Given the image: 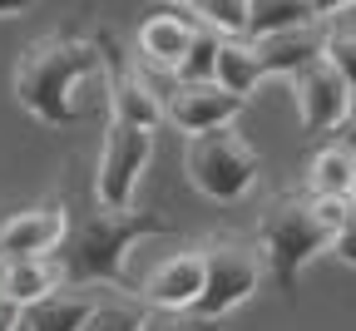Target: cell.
Segmentation results:
<instances>
[{
	"label": "cell",
	"instance_id": "1",
	"mask_svg": "<svg viewBox=\"0 0 356 331\" xmlns=\"http://www.w3.org/2000/svg\"><path fill=\"white\" fill-rule=\"evenodd\" d=\"M15 104L50 124L70 129L84 114H95L109 104V55L104 40H84V35H44L25 45L15 60Z\"/></svg>",
	"mask_w": 356,
	"mask_h": 331
},
{
	"label": "cell",
	"instance_id": "2",
	"mask_svg": "<svg viewBox=\"0 0 356 331\" xmlns=\"http://www.w3.org/2000/svg\"><path fill=\"white\" fill-rule=\"evenodd\" d=\"M173 232L163 213H139V208H95L70 223L65 243L55 252L70 287H124V262L134 243Z\"/></svg>",
	"mask_w": 356,
	"mask_h": 331
},
{
	"label": "cell",
	"instance_id": "3",
	"mask_svg": "<svg viewBox=\"0 0 356 331\" xmlns=\"http://www.w3.org/2000/svg\"><path fill=\"white\" fill-rule=\"evenodd\" d=\"M332 238H337V227L317 213V203L307 193L267 203V213L257 218V252H262V267L273 272V282L282 287L287 302H297L307 262L317 252H332Z\"/></svg>",
	"mask_w": 356,
	"mask_h": 331
},
{
	"label": "cell",
	"instance_id": "4",
	"mask_svg": "<svg viewBox=\"0 0 356 331\" xmlns=\"http://www.w3.org/2000/svg\"><path fill=\"white\" fill-rule=\"evenodd\" d=\"M184 173L193 183V193H203L208 203H222L233 208L243 203L257 178H262V159L248 138L228 124V129H208V134H193L188 149H184Z\"/></svg>",
	"mask_w": 356,
	"mask_h": 331
},
{
	"label": "cell",
	"instance_id": "5",
	"mask_svg": "<svg viewBox=\"0 0 356 331\" xmlns=\"http://www.w3.org/2000/svg\"><path fill=\"white\" fill-rule=\"evenodd\" d=\"M262 252L248 238H233V232H218V238L203 243V297L193 312L203 316H228L243 302H252L257 282H262Z\"/></svg>",
	"mask_w": 356,
	"mask_h": 331
},
{
	"label": "cell",
	"instance_id": "6",
	"mask_svg": "<svg viewBox=\"0 0 356 331\" xmlns=\"http://www.w3.org/2000/svg\"><path fill=\"white\" fill-rule=\"evenodd\" d=\"M154 159V129L109 119L104 144H99V168H95V198L99 208H134L139 178Z\"/></svg>",
	"mask_w": 356,
	"mask_h": 331
},
{
	"label": "cell",
	"instance_id": "7",
	"mask_svg": "<svg viewBox=\"0 0 356 331\" xmlns=\"http://www.w3.org/2000/svg\"><path fill=\"white\" fill-rule=\"evenodd\" d=\"M292 99H297V119L307 134H337L356 109V89L327 60H317L292 74Z\"/></svg>",
	"mask_w": 356,
	"mask_h": 331
},
{
	"label": "cell",
	"instance_id": "8",
	"mask_svg": "<svg viewBox=\"0 0 356 331\" xmlns=\"http://www.w3.org/2000/svg\"><path fill=\"white\" fill-rule=\"evenodd\" d=\"M243 94L222 89L218 79H198V84H173L163 99V124H173L178 134H208V129H228L243 114Z\"/></svg>",
	"mask_w": 356,
	"mask_h": 331
},
{
	"label": "cell",
	"instance_id": "9",
	"mask_svg": "<svg viewBox=\"0 0 356 331\" xmlns=\"http://www.w3.org/2000/svg\"><path fill=\"white\" fill-rule=\"evenodd\" d=\"M70 232V213L60 203H35L0 223V257H55Z\"/></svg>",
	"mask_w": 356,
	"mask_h": 331
},
{
	"label": "cell",
	"instance_id": "10",
	"mask_svg": "<svg viewBox=\"0 0 356 331\" xmlns=\"http://www.w3.org/2000/svg\"><path fill=\"white\" fill-rule=\"evenodd\" d=\"M327 35H332V25H327V20H307V25H292V30L257 35V40H252V50H257V60H262V74H267V79H273V74L292 79L297 70L317 65V60L327 55Z\"/></svg>",
	"mask_w": 356,
	"mask_h": 331
},
{
	"label": "cell",
	"instance_id": "11",
	"mask_svg": "<svg viewBox=\"0 0 356 331\" xmlns=\"http://www.w3.org/2000/svg\"><path fill=\"white\" fill-rule=\"evenodd\" d=\"M139 297H144L149 307H163V312H188V307H198V297H203V248H188V252L163 257V262L144 277Z\"/></svg>",
	"mask_w": 356,
	"mask_h": 331
},
{
	"label": "cell",
	"instance_id": "12",
	"mask_svg": "<svg viewBox=\"0 0 356 331\" xmlns=\"http://www.w3.org/2000/svg\"><path fill=\"white\" fill-rule=\"evenodd\" d=\"M109 287H55L50 297H40L35 307H25L20 316H25V326L30 331H84V321L95 316V307H99V297H104Z\"/></svg>",
	"mask_w": 356,
	"mask_h": 331
},
{
	"label": "cell",
	"instance_id": "13",
	"mask_svg": "<svg viewBox=\"0 0 356 331\" xmlns=\"http://www.w3.org/2000/svg\"><path fill=\"white\" fill-rule=\"evenodd\" d=\"M55 287H65V272L55 257H0V302H10L15 312L35 307Z\"/></svg>",
	"mask_w": 356,
	"mask_h": 331
},
{
	"label": "cell",
	"instance_id": "14",
	"mask_svg": "<svg viewBox=\"0 0 356 331\" xmlns=\"http://www.w3.org/2000/svg\"><path fill=\"white\" fill-rule=\"evenodd\" d=\"M193 30H198V25H193L188 15L154 10V15L139 25V55H144V65L173 74L178 60H184V55H188V45H193Z\"/></svg>",
	"mask_w": 356,
	"mask_h": 331
},
{
	"label": "cell",
	"instance_id": "15",
	"mask_svg": "<svg viewBox=\"0 0 356 331\" xmlns=\"http://www.w3.org/2000/svg\"><path fill=\"white\" fill-rule=\"evenodd\" d=\"M109 119L139 124V129H159V124H163L159 89H154L139 70H109Z\"/></svg>",
	"mask_w": 356,
	"mask_h": 331
},
{
	"label": "cell",
	"instance_id": "16",
	"mask_svg": "<svg viewBox=\"0 0 356 331\" xmlns=\"http://www.w3.org/2000/svg\"><path fill=\"white\" fill-rule=\"evenodd\" d=\"M351 178H356V154L346 144H322L307 159L302 188H307V198H346Z\"/></svg>",
	"mask_w": 356,
	"mask_h": 331
},
{
	"label": "cell",
	"instance_id": "17",
	"mask_svg": "<svg viewBox=\"0 0 356 331\" xmlns=\"http://www.w3.org/2000/svg\"><path fill=\"white\" fill-rule=\"evenodd\" d=\"M213 79H218L222 89L243 94V99H248V94H252V89L267 79V74H262V60H257V50H252V40H248V35H238V40H222Z\"/></svg>",
	"mask_w": 356,
	"mask_h": 331
},
{
	"label": "cell",
	"instance_id": "18",
	"mask_svg": "<svg viewBox=\"0 0 356 331\" xmlns=\"http://www.w3.org/2000/svg\"><path fill=\"white\" fill-rule=\"evenodd\" d=\"M144 316H149V302L139 292H124V287H109L95 307V316L84 321V331H144Z\"/></svg>",
	"mask_w": 356,
	"mask_h": 331
},
{
	"label": "cell",
	"instance_id": "19",
	"mask_svg": "<svg viewBox=\"0 0 356 331\" xmlns=\"http://www.w3.org/2000/svg\"><path fill=\"white\" fill-rule=\"evenodd\" d=\"M307 20H317L312 0H248V40L273 35V30H292Z\"/></svg>",
	"mask_w": 356,
	"mask_h": 331
},
{
	"label": "cell",
	"instance_id": "20",
	"mask_svg": "<svg viewBox=\"0 0 356 331\" xmlns=\"http://www.w3.org/2000/svg\"><path fill=\"white\" fill-rule=\"evenodd\" d=\"M193 25H198V20H193ZM218 50H222V35L208 30V25H198V30H193V45H188V55L178 60V70H173V79H178V84L213 79V70H218Z\"/></svg>",
	"mask_w": 356,
	"mask_h": 331
},
{
	"label": "cell",
	"instance_id": "21",
	"mask_svg": "<svg viewBox=\"0 0 356 331\" xmlns=\"http://www.w3.org/2000/svg\"><path fill=\"white\" fill-rule=\"evenodd\" d=\"M188 10L198 15V25L218 30L222 40L248 35V0H188Z\"/></svg>",
	"mask_w": 356,
	"mask_h": 331
},
{
	"label": "cell",
	"instance_id": "22",
	"mask_svg": "<svg viewBox=\"0 0 356 331\" xmlns=\"http://www.w3.org/2000/svg\"><path fill=\"white\" fill-rule=\"evenodd\" d=\"M144 331H222L218 316H203V312H163V307H149L144 316Z\"/></svg>",
	"mask_w": 356,
	"mask_h": 331
},
{
	"label": "cell",
	"instance_id": "23",
	"mask_svg": "<svg viewBox=\"0 0 356 331\" xmlns=\"http://www.w3.org/2000/svg\"><path fill=\"white\" fill-rule=\"evenodd\" d=\"M351 89H356V30H332L327 35V55H322Z\"/></svg>",
	"mask_w": 356,
	"mask_h": 331
},
{
	"label": "cell",
	"instance_id": "24",
	"mask_svg": "<svg viewBox=\"0 0 356 331\" xmlns=\"http://www.w3.org/2000/svg\"><path fill=\"white\" fill-rule=\"evenodd\" d=\"M332 257H337V262H346V267H356V208H351V218L337 227V238H332Z\"/></svg>",
	"mask_w": 356,
	"mask_h": 331
},
{
	"label": "cell",
	"instance_id": "25",
	"mask_svg": "<svg viewBox=\"0 0 356 331\" xmlns=\"http://www.w3.org/2000/svg\"><path fill=\"white\" fill-rule=\"evenodd\" d=\"M356 0H312V10H317V20H332V15H341V10H351Z\"/></svg>",
	"mask_w": 356,
	"mask_h": 331
},
{
	"label": "cell",
	"instance_id": "26",
	"mask_svg": "<svg viewBox=\"0 0 356 331\" xmlns=\"http://www.w3.org/2000/svg\"><path fill=\"white\" fill-rule=\"evenodd\" d=\"M35 6V0H0V20H15V15H25Z\"/></svg>",
	"mask_w": 356,
	"mask_h": 331
},
{
	"label": "cell",
	"instance_id": "27",
	"mask_svg": "<svg viewBox=\"0 0 356 331\" xmlns=\"http://www.w3.org/2000/svg\"><path fill=\"white\" fill-rule=\"evenodd\" d=\"M337 134H341V138H337V144H346V149L356 154V109H351V119H346V124H341Z\"/></svg>",
	"mask_w": 356,
	"mask_h": 331
},
{
	"label": "cell",
	"instance_id": "28",
	"mask_svg": "<svg viewBox=\"0 0 356 331\" xmlns=\"http://www.w3.org/2000/svg\"><path fill=\"white\" fill-rule=\"evenodd\" d=\"M15 321H20V312L10 302H0V331H15Z\"/></svg>",
	"mask_w": 356,
	"mask_h": 331
},
{
	"label": "cell",
	"instance_id": "29",
	"mask_svg": "<svg viewBox=\"0 0 356 331\" xmlns=\"http://www.w3.org/2000/svg\"><path fill=\"white\" fill-rule=\"evenodd\" d=\"M346 198H351V208H356V178H351V193H346Z\"/></svg>",
	"mask_w": 356,
	"mask_h": 331
},
{
	"label": "cell",
	"instance_id": "30",
	"mask_svg": "<svg viewBox=\"0 0 356 331\" xmlns=\"http://www.w3.org/2000/svg\"><path fill=\"white\" fill-rule=\"evenodd\" d=\"M15 331H30V326H25V316H20V321H15Z\"/></svg>",
	"mask_w": 356,
	"mask_h": 331
},
{
	"label": "cell",
	"instance_id": "31",
	"mask_svg": "<svg viewBox=\"0 0 356 331\" xmlns=\"http://www.w3.org/2000/svg\"><path fill=\"white\" fill-rule=\"evenodd\" d=\"M163 6H188V0H163Z\"/></svg>",
	"mask_w": 356,
	"mask_h": 331
}]
</instances>
